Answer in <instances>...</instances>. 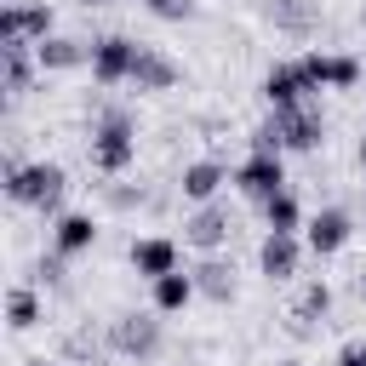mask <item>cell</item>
Wrapping results in <instances>:
<instances>
[{"instance_id": "6da1fadb", "label": "cell", "mask_w": 366, "mask_h": 366, "mask_svg": "<svg viewBox=\"0 0 366 366\" xmlns=\"http://www.w3.org/2000/svg\"><path fill=\"white\" fill-rule=\"evenodd\" d=\"M69 177L57 160H34V166H6V194L17 206H34V212H57Z\"/></svg>"}, {"instance_id": "7a4b0ae2", "label": "cell", "mask_w": 366, "mask_h": 366, "mask_svg": "<svg viewBox=\"0 0 366 366\" xmlns=\"http://www.w3.org/2000/svg\"><path fill=\"white\" fill-rule=\"evenodd\" d=\"M132 160H137L132 114H126V109H109V114L97 120V132H92V166H97L103 177H114V172H126Z\"/></svg>"}, {"instance_id": "3957f363", "label": "cell", "mask_w": 366, "mask_h": 366, "mask_svg": "<svg viewBox=\"0 0 366 366\" xmlns=\"http://www.w3.org/2000/svg\"><path fill=\"white\" fill-rule=\"evenodd\" d=\"M109 349L126 355V360H154L160 355V320L149 309H126L109 320Z\"/></svg>"}, {"instance_id": "277c9868", "label": "cell", "mask_w": 366, "mask_h": 366, "mask_svg": "<svg viewBox=\"0 0 366 366\" xmlns=\"http://www.w3.org/2000/svg\"><path fill=\"white\" fill-rule=\"evenodd\" d=\"M263 126L274 132V143H280V149H315V143L326 137V120H320V109H315V103L269 109V120H263Z\"/></svg>"}, {"instance_id": "5b68a950", "label": "cell", "mask_w": 366, "mask_h": 366, "mask_svg": "<svg viewBox=\"0 0 366 366\" xmlns=\"http://www.w3.org/2000/svg\"><path fill=\"white\" fill-rule=\"evenodd\" d=\"M234 189H240L246 200H257V206H269L274 194H286V172H280V154H263V149H252V154L234 166Z\"/></svg>"}, {"instance_id": "8992f818", "label": "cell", "mask_w": 366, "mask_h": 366, "mask_svg": "<svg viewBox=\"0 0 366 366\" xmlns=\"http://www.w3.org/2000/svg\"><path fill=\"white\" fill-rule=\"evenodd\" d=\"M51 34V6L46 0H17V6H0V46H40Z\"/></svg>"}, {"instance_id": "52a82bcc", "label": "cell", "mask_w": 366, "mask_h": 366, "mask_svg": "<svg viewBox=\"0 0 366 366\" xmlns=\"http://www.w3.org/2000/svg\"><path fill=\"white\" fill-rule=\"evenodd\" d=\"M229 234H234V212H229L223 200H206V206H194V212L183 217V240H189L194 252H206V257H212Z\"/></svg>"}, {"instance_id": "ba28073f", "label": "cell", "mask_w": 366, "mask_h": 366, "mask_svg": "<svg viewBox=\"0 0 366 366\" xmlns=\"http://www.w3.org/2000/svg\"><path fill=\"white\" fill-rule=\"evenodd\" d=\"M137 46H143V40H126V34H103V40H92V80H97V86H120V80H132Z\"/></svg>"}, {"instance_id": "9c48e42d", "label": "cell", "mask_w": 366, "mask_h": 366, "mask_svg": "<svg viewBox=\"0 0 366 366\" xmlns=\"http://www.w3.org/2000/svg\"><path fill=\"white\" fill-rule=\"evenodd\" d=\"M349 234H355L349 212H343V206H326V212H315V217H309V234H303V240H309V252H315V257H332V252H343V246H349Z\"/></svg>"}, {"instance_id": "30bf717a", "label": "cell", "mask_w": 366, "mask_h": 366, "mask_svg": "<svg viewBox=\"0 0 366 366\" xmlns=\"http://www.w3.org/2000/svg\"><path fill=\"white\" fill-rule=\"evenodd\" d=\"M297 263H303V246H297V234H263V246H257V269L269 274V280H292L297 274Z\"/></svg>"}, {"instance_id": "8fae6325", "label": "cell", "mask_w": 366, "mask_h": 366, "mask_svg": "<svg viewBox=\"0 0 366 366\" xmlns=\"http://www.w3.org/2000/svg\"><path fill=\"white\" fill-rule=\"evenodd\" d=\"M132 86H137V92H172V86H177V63H172L160 46H137Z\"/></svg>"}, {"instance_id": "7c38bea8", "label": "cell", "mask_w": 366, "mask_h": 366, "mask_svg": "<svg viewBox=\"0 0 366 366\" xmlns=\"http://www.w3.org/2000/svg\"><path fill=\"white\" fill-rule=\"evenodd\" d=\"M132 269H137L143 280L172 274V269H177V240H166V234H143V240H132Z\"/></svg>"}, {"instance_id": "4fadbf2b", "label": "cell", "mask_w": 366, "mask_h": 366, "mask_svg": "<svg viewBox=\"0 0 366 366\" xmlns=\"http://www.w3.org/2000/svg\"><path fill=\"white\" fill-rule=\"evenodd\" d=\"M263 97H269V109L309 103V80H303V69H297V63H274V69L263 74Z\"/></svg>"}, {"instance_id": "5bb4252c", "label": "cell", "mask_w": 366, "mask_h": 366, "mask_svg": "<svg viewBox=\"0 0 366 366\" xmlns=\"http://www.w3.org/2000/svg\"><path fill=\"white\" fill-rule=\"evenodd\" d=\"M34 63L40 69H80V63H92V46L74 40V34H46L34 46Z\"/></svg>"}, {"instance_id": "9a60e30c", "label": "cell", "mask_w": 366, "mask_h": 366, "mask_svg": "<svg viewBox=\"0 0 366 366\" xmlns=\"http://www.w3.org/2000/svg\"><path fill=\"white\" fill-rule=\"evenodd\" d=\"M223 183H229V172H223L217 160H194V166H183V177H177L183 200H194V206L217 200V189H223Z\"/></svg>"}, {"instance_id": "2e32d148", "label": "cell", "mask_w": 366, "mask_h": 366, "mask_svg": "<svg viewBox=\"0 0 366 366\" xmlns=\"http://www.w3.org/2000/svg\"><path fill=\"white\" fill-rule=\"evenodd\" d=\"M194 297H200L194 269H172V274H160V280H154V315H177V309H189Z\"/></svg>"}, {"instance_id": "e0dca14e", "label": "cell", "mask_w": 366, "mask_h": 366, "mask_svg": "<svg viewBox=\"0 0 366 366\" xmlns=\"http://www.w3.org/2000/svg\"><path fill=\"white\" fill-rule=\"evenodd\" d=\"M97 240V223L86 217V212H63L57 217V229H51V246H57V257H74V252H86Z\"/></svg>"}, {"instance_id": "ac0fdd59", "label": "cell", "mask_w": 366, "mask_h": 366, "mask_svg": "<svg viewBox=\"0 0 366 366\" xmlns=\"http://www.w3.org/2000/svg\"><path fill=\"white\" fill-rule=\"evenodd\" d=\"M194 286H200V297H212V303H234V263H223L217 252H212V257H200Z\"/></svg>"}, {"instance_id": "d6986e66", "label": "cell", "mask_w": 366, "mask_h": 366, "mask_svg": "<svg viewBox=\"0 0 366 366\" xmlns=\"http://www.w3.org/2000/svg\"><path fill=\"white\" fill-rule=\"evenodd\" d=\"M0 74H6V97H23L34 86V57L29 46H0Z\"/></svg>"}, {"instance_id": "ffe728a7", "label": "cell", "mask_w": 366, "mask_h": 366, "mask_svg": "<svg viewBox=\"0 0 366 366\" xmlns=\"http://www.w3.org/2000/svg\"><path fill=\"white\" fill-rule=\"evenodd\" d=\"M326 309H332V286H326V280H309V286L297 292V309H292L297 332H315V320H326Z\"/></svg>"}, {"instance_id": "44dd1931", "label": "cell", "mask_w": 366, "mask_h": 366, "mask_svg": "<svg viewBox=\"0 0 366 366\" xmlns=\"http://www.w3.org/2000/svg\"><path fill=\"white\" fill-rule=\"evenodd\" d=\"M6 326H11V332L40 326V297H34L29 286H11V297H6Z\"/></svg>"}, {"instance_id": "7402d4cb", "label": "cell", "mask_w": 366, "mask_h": 366, "mask_svg": "<svg viewBox=\"0 0 366 366\" xmlns=\"http://www.w3.org/2000/svg\"><path fill=\"white\" fill-rule=\"evenodd\" d=\"M263 217H269V229H274V234H292V229L303 223V212H297V200H292V189H286V194H274V200L263 206Z\"/></svg>"}, {"instance_id": "603a6c76", "label": "cell", "mask_w": 366, "mask_h": 366, "mask_svg": "<svg viewBox=\"0 0 366 366\" xmlns=\"http://www.w3.org/2000/svg\"><path fill=\"white\" fill-rule=\"evenodd\" d=\"M274 29L309 34V6H303V0H274Z\"/></svg>"}, {"instance_id": "cb8c5ba5", "label": "cell", "mask_w": 366, "mask_h": 366, "mask_svg": "<svg viewBox=\"0 0 366 366\" xmlns=\"http://www.w3.org/2000/svg\"><path fill=\"white\" fill-rule=\"evenodd\" d=\"M297 69H303V80H309V92H320V86H332V57H326V51H303V57H297Z\"/></svg>"}, {"instance_id": "d4e9b609", "label": "cell", "mask_w": 366, "mask_h": 366, "mask_svg": "<svg viewBox=\"0 0 366 366\" xmlns=\"http://www.w3.org/2000/svg\"><path fill=\"white\" fill-rule=\"evenodd\" d=\"M332 86H337V92L360 86V63H355V57H332Z\"/></svg>"}, {"instance_id": "484cf974", "label": "cell", "mask_w": 366, "mask_h": 366, "mask_svg": "<svg viewBox=\"0 0 366 366\" xmlns=\"http://www.w3.org/2000/svg\"><path fill=\"white\" fill-rule=\"evenodd\" d=\"M63 355H97V337H92V332H74V337L63 343Z\"/></svg>"}, {"instance_id": "4316f807", "label": "cell", "mask_w": 366, "mask_h": 366, "mask_svg": "<svg viewBox=\"0 0 366 366\" xmlns=\"http://www.w3.org/2000/svg\"><path fill=\"white\" fill-rule=\"evenodd\" d=\"M63 274H69V269H63V257H40V280H46V286H57Z\"/></svg>"}, {"instance_id": "83f0119b", "label": "cell", "mask_w": 366, "mask_h": 366, "mask_svg": "<svg viewBox=\"0 0 366 366\" xmlns=\"http://www.w3.org/2000/svg\"><path fill=\"white\" fill-rule=\"evenodd\" d=\"M337 366H366V343H349V349L337 355Z\"/></svg>"}, {"instance_id": "f1b7e54d", "label": "cell", "mask_w": 366, "mask_h": 366, "mask_svg": "<svg viewBox=\"0 0 366 366\" xmlns=\"http://www.w3.org/2000/svg\"><path fill=\"white\" fill-rule=\"evenodd\" d=\"M143 6H149V11H166V6H172V0H143Z\"/></svg>"}, {"instance_id": "f546056e", "label": "cell", "mask_w": 366, "mask_h": 366, "mask_svg": "<svg viewBox=\"0 0 366 366\" xmlns=\"http://www.w3.org/2000/svg\"><path fill=\"white\" fill-rule=\"evenodd\" d=\"M29 366H57V360H46V355H40V360H29Z\"/></svg>"}, {"instance_id": "4dcf8cb0", "label": "cell", "mask_w": 366, "mask_h": 366, "mask_svg": "<svg viewBox=\"0 0 366 366\" xmlns=\"http://www.w3.org/2000/svg\"><path fill=\"white\" fill-rule=\"evenodd\" d=\"M360 297H366V269H360Z\"/></svg>"}, {"instance_id": "1f68e13d", "label": "cell", "mask_w": 366, "mask_h": 366, "mask_svg": "<svg viewBox=\"0 0 366 366\" xmlns=\"http://www.w3.org/2000/svg\"><path fill=\"white\" fill-rule=\"evenodd\" d=\"M360 166H366V137H360Z\"/></svg>"}, {"instance_id": "d6a6232c", "label": "cell", "mask_w": 366, "mask_h": 366, "mask_svg": "<svg viewBox=\"0 0 366 366\" xmlns=\"http://www.w3.org/2000/svg\"><path fill=\"white\" fill-rule=\"evenodd\" d=\"M280 366H303V360H280Z\"/></svg>"}, {"instance_id": "836d02e7", "label": "cell", "mask_w": 366, "mask_h": 366, "mask_svg": "<svg viewBox=\"0 0 366 366\" xmlns=\"http://www.w3.org/2000/svg\"><path fill=\"white\" fill-rule=\"evenodd\" d=\"M80 6H103V0H80Z\"/></svg>"}, {"instance_id": "e575fe53", "label": "cell", "mask_w": 366, "mask_h": 366, "mask_svg": "<svg viewBox=\"0 0 366 366\" xmlns=\"http://www.w3.org/2000/svg\"><path fill=\"white\" fill-rule=\"evenodd\" d=\"M360 23H366V6H360Z\"/></svg>"}, {"instance_id": "d590c367", "label": "cell", "mask_w": 366, "mask_h": 366, "mask_svg": "<svg viewBox=\"0 0 366 366\" xmlns=\"http://www.w3.org/2000/svg\"><path fill=\"white\" fill-rule=\"evenodd\" d=\"M6 6H17V0H6Z\"/></svg>"}, {"instance_id": "8d00e7d4", "label": "cell", "mask_w": 366, "mask_h": 366, "mask_svg": "<svg viewBox=\"0 0 366 366\" xmlns=\"http://www.w3.org/2000/svg\"><path fill=\"white\" fill-rule=\"evenodd\" d=\"M269 6H274V0H269Z\"/></svg>"}]
</instances>
